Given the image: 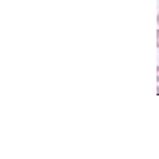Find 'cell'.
Returning <instances> with one entry per match:
<instances>
[{
  "label": "cell",
  "instance_id": "obj_1",
  "mask_svg": "<svg viewBox=\"0 0 159 159\" xmlns=\"http://www.w3.org/2000/svg\"><path fill=\"white\" fill-rule=\"evenodd\" d=\"M157 47L159 48V29L157 30Z\"/></svg>",
  "mask_w": 159,
  "mask_h": 159
},
{
  "label": "cell",
  "instance_id": "obj_2",
  "mask_svg": "<svg viewBox=\"0 0 159 159\" xmlns=\"http://www.w3.org/2000/svg\"><path fill=\"white\" fill-rule=\"evenodd\" d=\"M157 81L159 82V66L157 67Z\"/></svg>",
  "mask_w": 159,
  "mask_h": 159
},
{
  "label": "cell",
  "instance_id": "obj_3",
  "mask_svg": "<svg viewBox=\"0 0 159 159\" xmlns=\"http://www.w3.org/2000/svg\"><path fill=\"white\" fill-rule=\"evenodd\" d=\"M157 23H158V24L159 25V13L158 14L157 17Z\"/></svg>",
  "mask_w": 159,
  "mask_h": 159
},
{
  "label": "cell",
  "instance_id": "obj_4",
  "mask_svg": "<svg viewBox=\"0 0 159 159\" xmlns=\"http://www.w3.org/2000/svg\"><path fill=\"white\" fill-rule=\"evenodd\" d=\"M157 93L159 94V86L157 87Z\"/></svg>",
  "mask_w": 159,
  "mask_h": 159
}]
</instances>
